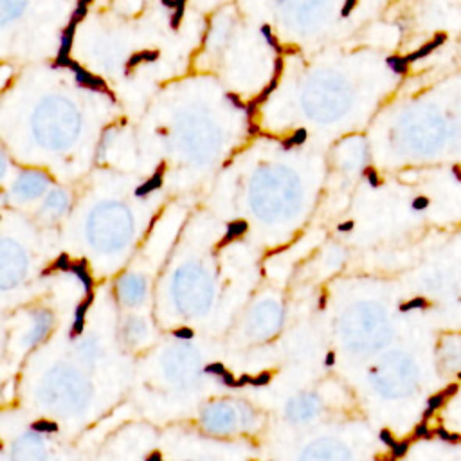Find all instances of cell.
<instances>
[{"label":"cell","instance_id":"obj_1","mask_svg":"<svg viewBox=\"0 0 461 461\" xmlns=\"http://www.w3.org/2000/svg\"><path fill=\"white\" fill-rule=\"evenodd\" d=\"M445 40H447V35H445V33H438V35H434V38H432L431 41H427L425 45H422V47L418 49L416 53L407 54V56H405V59H407L409 63H413V61L423 58V56H429V54H431L434 49H438L440 45H443Z\"/></svg>","mask_w":461,"mask_h":461},{"label":"cell","instance_id":"obj_2","mask_svg":"<svg viewBox=\"0 0 461 461\" xmlns=\"http://www.w3.org/2000/svg\"><path fill=\"white\" fill-rule=\"evenodd\" d=\"M456 391H458V385H456V384H450L449 387H445V389H442L440 393L432 395L431 398H429V402H427V407L432 409V411L440 409V407H442V405L445 403V400H447V398H450V396L454 395Z\"/></svg>","mask_w":461,"mask_h":461},{"label":"cell","instance_id":"obj_3","mask_svg":"<svg viewBox=\"0 0 461 461\" xmlns=\"http://www.w3.org/2000/svg\"><path fill=\"white\" fill-rule=\"evenodd\" d=\"M387 65H389V69L393 72H396V74H405L409 69V61L405 59V56H393V58L387 59Z\"/></svg>","mask_w":461,"mask_h":461},{"label":"cell","instance_id":"obj_4","mask_svg":"<svg viewBox=\"0 0 461 461\" xmlns=\"http://www.w3.org/2000/svg\"><path fill=\"white\" fill-rule=\"evenodd\" d=\"M31 429L35 432H56L58 431V423L47 422V420H38L31 425Z\"/></svg>","mask_w":461,"mask_h":461},{"label":"cell","instance_id":"obj_5","mask_svg":"<svg viewBox=\"0 0 461 461\" xmlns=\"http://www.w3.org/2000/svg\"><path fill=\"white\" fill-rule=\"evenodd\" d=\"M427 307H429L427 299H423V297H414L411 301L400 305V312H409V310H414V308H427Z\"/></svg>","mask_w":461,"mask_h":461},{"label":"cell","instance_id":"obj_6","mask_svg":"<svg viewBox=\"0 0 461 461\" xmlns=\"http://www.w3.org/2000/svg\"><path fill=\"white\" fill-rule=\"evenodd\" d=\"M434 432H436V436H438V438H442L443 442H449V443H461V436H460V434L445 431L443 427H438V429H436Z\"/></svg>","mask_w":461,"mask_h":461},{"label":"cell","instance_id":"obj_7","mask_svg":"<svg viewBox=\"0 0 461 461\" xmlns=\"http://www.w3.org/2000/svg\"><path fill=\"white\" fill-rule=\"evenodd\" d=\"M432 434H434V431H431L429 429V425H427V422L422 420L418 425L414 427V432H413V440H418V438H431Z\"/></svg>","mask_w":461,"mask_h":461},{"label":"cell","instance_id":"obj_8","mask_svg":"<svg viewBox=\"0 0 461 461\" xmlns=\"http://www.w3.org/2000/svg\"><path fill=\"white\" fill-rule=\"evenodd\" d=\"M411 440L413 438H409V440H402V442H398V443L391 449V452H393V458L395 460H398V458H403L405 456V452H407V449H409V445H411Z\"/></svg>","mask_w":461,"mask_h":461},{"label":"cell","instance_id":"obj_9","mask_svg":"<svg viewBox=\"0 0 461 461\" xmlns=\"http://www.w3.org/2000/svg\"><path fill=\"white\" fill-rule=\"evenodd\" d=\"M204 371H206L207 375H218V377H224V373L227 371V369L224 367L222 362H211V364H207Z\"/></svg>","mask_w":461,"mask_h":461},{"label":"cell","instance_id":"obj_10","mask_svg":"<svg viewBox=\"0 0 461 461\" xmlns=\"http://www.w3.org/2000/svg\"><path fill=\"white\" fill-rule=\"evenodd\" d=\"M270 379H272L270 371H261L260 375L252 377V384H250V385H254V387H260V385H267L269 382H270Z\"/></svg>","mask_w":461,"mask_h":461},{"label":"cell","instance_id":"obj_11","mask_svg":"<svg viewBox=\"0 0 461 461\" xmlns=\"http://www.w3.org/2000/svg\"><path fill=\"white\" fill-rule=\"evenodd\" d=\"M380 440H382V443H385L387 447H391V449H393V447H395V445L398 443V442H396L395 438H393V434H391V432L387 431V429L380 431Z\"/></svg>","mask_w":461,"mask_h":461},{"label":"cell","instance_id":"obj_12","mask_svg":"<svg viewBox=\"0 0 461 461\" xmlns=\"http://www.w3.org/2000/svg\"><path fill=\"white\" fill-rule=\"evenodd\" d=\"M425 207H429V198H427V196H416L413 200L414 211H423Z\"/></svg>","mask_w":461,"mask_h":461},{"label":"cell","instance_id":"obj_13","mask_svg":"<svg viewBox=\"0 0 461 461\" xmlns=\"http://www.w3.org/2000/svg\"><path fill=\"white\" fill-rule=\"evenodd\" d=\"M173 335L177 339H191L193 337V330L191 328H178V330L173 331Z\"/></svg>","mask_w":461,"mask_h":461},{"label":"cell","instance_id":"obj_14","mask_svg":"<svg viewBox=\"0 0 461 461\" xmlns=\"http://www.w3.org/2000/svg\"><path fill=\"white\" fill-rule=\"evenodd\" d=\"M222 382H224V385H227V387H236V379H234V375H232V373H229V371L224 373Z\"/></svg>","mask_w":461,"mask_h":461},{"label":"cell","instance_id":"obj_15","mask_svg":"<svg viewBox=\"0 0 461 461\" xmlns=\"http://www.w3.org/2000/svg\"><path fill=\"white\" fill-rule=\"evenodd\" d=\"M249 384H252V377H250V375H242V377L236 380V387H243V385H249Z\"/></svg>","mask_w":461,"mask_h":461},{"label":"cell","instance_id":"obj_16","mask_svg":"<svg viewBox=\"0 0 461 461\" xmlns=\"http://www.w3.org/2000/svg\"><path fill=\"white\" fill-rule=\"evenodd\" d=\"M144 461H162V454H160L159 450H154V452H152V454H150Z\"/></svg>","mask_w":461,"mask_h":461},{"label":"cell","instance_id":"obj_17","mask_svg":"<svg viewBox=\"0 0 461 461\" xmlns=\"http://www.w3.org/2000/svg\"><path fill=\"white\" fill-rule=\"evenodd\" d=\"M333 362H335V353H333V351H328V353H326L325 364H326V366H331Z\"/></svg>","mask_w":461,"mask_h":461},{"label":"cell","instance_id":"obj_18","mask_svg":"<svg viewBox=\"0 0 461 461\" xmlns=\"http://www.w3.org/2000/svg\"><path fill=\"white\" fill-rule=\"evenodd\" d=\"M452 173L458 177V180H461V168L460 166H454V168H452Z\"/></svg>","mask_w":461,"mask_h":461},{"label":"cell","instance_id":"obj_19","mask_svg":"<svg viewBox=\"0 0 461 461\" xmlns=\"http://www.w3.org/2000/svg\"><path fill=\"white\" fill-rule=\"evenodd\" d=\"M384 461H395V458H393V456H391V458H387V460H384Z\"/></svg>","mask_w":461,"mask_h":461}]
</instances>
